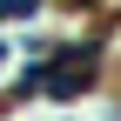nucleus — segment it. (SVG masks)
I'll use <instances>...</instances> for the list:
<instances>
[{
    "label": "nucleus",
    "instance_id": "f03ea898",
    "mask_svg": "<svg viewBox=\"0 0 121 121\" xmlns=\"http://www.w3.org/2000/svg\"><path fill=\"white\" fill-rule=\"evenodd\" d=\"M40 0H0V20H20V13H34Z\"/></svg>",
    "mask_w": 121,
    "mask_h": 121
},
{
    "label": "nucleus",
    "instance_id": "f257e3e1",
    "mask_svg": "<svg viewBox=\"0 0 121 121\" xmlns=\"http://www.w3.org/2000/svg\"><path fill=\"white\" fill-rule=\"evenodd\" d=\"M94 67H101V54L87 47V40H74V47H54L47 60H34V67L13 81V94H54V101H74V94L94 87Z\"/></svg>",
    "mask_w": 121,
    "mask_h": 121
}]
</instances>
